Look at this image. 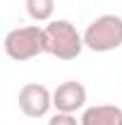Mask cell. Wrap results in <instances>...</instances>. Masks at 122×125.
Segmentation results:
<instances>
[{
  "label": "cell",
  "mask_w": 122,
  "mask_h": 125,
  "mask_svg": "<svg viewBox=\"0 0 122 125\" xmlns=\"http://www.w3.org/2000/svg\"><path fill=\"white\" fill-rule=\"evenodd\" d=\"M48 125H81V120H77L74 113H55L50 120H48Z\"/></svg>",
  "instance_id": "ba28073f"
},
{
  "label": "cell",
  "mask_w": 122,
  "mask_h": 125,
  "mask_svg": "<svg viewBox=\"0 0 122 125\" xmlns=\"http://www.w3.org/2000/svg\"><path fill=\"white\" fill-rule=\"evenodd\" d=\"M24 5L34 22H48L55 12V0H24Z\"/></svg>",
  "instance_id": "52a82bcc"
},
{
  "label": "cell",
  "mask_w": 122,
  "mask_h": 125,
  "mask_svg": "<svg viewBox=\"0 0 122 125\" xmlns=\"http://www.w3.org/2000/svg\"><path fill=\"white\" fill-rule=\"evenodd\" d=\"M84 46L93 53H110L122 46V17L101 15L84 31Z\"/></svg>",
  "instance_id": "3957f363"
},
{
  "label": "cell",
  "mask_w": 122,
  "mask_h": 125,
  "mask_svg": "<svg viewBox=\"0 0 122 125\" xmlns=\"http://www.w3.org/2000/svg\"><path fill=\"white\" fill-rule=\"evenodd\" d=\"M81 125H122V108L113 104L91 106L81 113Z\"/></svg>",
  "instance_id": "8992f818"
},
{
  "label": "cell",
  "mask_w": 122,
  "mask_h": 125,
  "mask_svg": "<svg viewBox=\"0 0 122 125\" xmlns=\"http://www.w3.org/2000/svg\"><path fill=\"white\" fill-rule=\"evenodd\" d=\"M53 106L60 113H77L86 106V87L74 79L58 84V89L53 92Z\"/></svg>",
  "instance_id": "5b68a950"
},
{
  "label": "cell",
  "mask_w": 122,
  "mask_h": 125,
  "mask_svg": "<svg viewBox=\"0 0 122 125\" xmlns=\"http://www.w3.org/2000/svg\"><path fill=\"white\" fill-rule=\"evenodd\" d=\"M48 39V53L58 60H74L84 51V34H79L77 27L67 19H53L46 27Z\"/></svg>",
  "instance_id": "7a4b0ae2"
},
{
  "label": "cell",
  "mask_w": 122,
  "mask_h": 125,
  "mask_svg": "<svg viewBox=\"0 0 122 125\" xmlns=\"http://www.w3.org/2000/svg\"><path fill=\"white\" fill-rule=\"evenodd\" d=\"M53 106V94L46 84L29 82L19 89V111L26 118H43Z\"/></svg>",
  "instance_id": "277c9868"
},
{
  "label": "cell",
  "mask_w": 122,
  "mask_h": 125,
  "mask_svg": "<svg viewBox=\"0 0 122 125\" xmlns=\"http://www.w3.org/2000/svg\"><path fill=\"white\" fill-rule=\"evenodd\" d=\"M5 55L12 58L17 62L31 60V58H38L41 53H48V39H46V29L41 27H17V29L7 31L5 41Z\"/></svg>",
  "instance_id": "6da1fadb"
}]
</instances>
